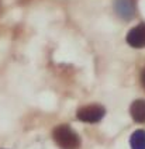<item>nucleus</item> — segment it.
Returning a JSON list of instances; mask_svg holds the SVG:
<instances>
[{"label":"nucleus","instance_id":"obj_1","mask_svg":"<svg viewBox=\"0 0 145 149\" xmlns=\"http://www.w3.org/2000/svg\"><path fill=\"white\" fill-rule=\"evenodd\" d=\"M52 138L61 149H79L80 146L79 135L66 124L55 127L52 131Z\"/></svg>","mask_w":145,"mask_h":149},{"label":"nucleus","instance_id":"obj_2","mask_svg":"<svg viewBox=\"0 0 145 149\" xmlns=\"http://www.w3.org/2000/svg\"><path fill=\"white\" fill-rule=\"evenodd\" d=\"M106 114V110L100 104H89L77 110V118L83 123L96 124L102 120Z\"/></svg>","mask_w":145,"mask_h":149},{"label":"nucleus","instance_id":"obj_3","mask_svg":"<svg viewBox=\"0 0 145 149\" xmlns=\"http://www.w3.org/2000/svg\"><path fill=\"white\" fill-rule=\"evenodd\" d=\"M125 40L132 48H145V23L132 27L127 33Z\"/></svg>","mask_w":145,"mask_h":149},{"label":"nucleus","instance_id":"obj_4","mask_svg":"<svg viewBox=\"0 0 145 149\" xmlns=\"http://www.w3.org/2000/svg\"><path fill=\"white\" fill-rule=\"evenodd\" d=\"M114 10L123 20H131L135 16V1L134 0H114Z\"/></svg>","mask_w":145,"mask_h":149},{"label":"nucleus","instance_id":"obj_5","mask_svg":"<svg viewBox=\"0 0 145 149\" xmlns=\"http://www.w3.org/2000/svg\"><path fill=\"white\" fill-rule=\"evenodd\" d=\"M130 114H131L132 120L135 123L144 124L145 123V100L139 99L132 101V104L130 107Z\"/></svg>","mask_w":145,"mask_h":149},{"label":"nucleus","instance_id":"obj_6","mask_svg":"<svg viewBox=\"0 0 145 149\" xmlns=\"http://www.w3.org/2000/svg\"><path fill=\"white\" fill-rule=\"evenodd\" d=\"M131 149H145V130H137L130 138Z\"/></svg>","mask_w":145,"mask_h":149},{"label":"nucleus","instance_id":"obj_7","mask_svg":"<svg viewBox=\"0 0 145 149\" xmlns=\"http://www.w3.org/2000/svg\"><path fill=\"white\" fill-rule=\"evenodd\" d=\"M141 86L144 87V90H145V68H144V70L141 72Z\"/></svg>","mask_w":145,"mask_h":149},{"label":"nucleus","instance_id":"obj_8","mask_svg":"<svg viewBox=\"0 0 145 149\" xmlns=\"http://www.w3.org/2000/svg\"><path fill=\"white\" fill-rule=\"evenodd\" d=\"M0 7H1V1H0Z\"/></svg>","mask_w":145,"mask_h":149}]
</instances>
